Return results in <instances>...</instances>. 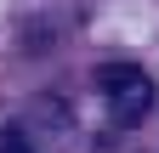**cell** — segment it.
Returning a JSON list of instances; mask_svg holds the SVG:
<instances>
[{"instance_id": "cell-1", "label": "cell", "mask_w": 159, "mask_h": 153, "mask_svg": "<svg viewBox=\"0 0 159 153\" xmlns=\"http://www.w3.org/2000/svg\"><path fill=\"white\" fill-rule=\"evenodd\" d=\"M97 91H102L114 125H136V119H148V108H153V80L136 63H102L97 68Z\"/></svg>"}, {"instance_id": "cell-2", "label": "cell", "mask_w": 159, "mask_h": 153, "mask_svg": "<svg viewBox=\"0 0 159 153\" xmlns=\"http://www.w3.org/2000/svg\"><path fill=\"white\" fill-rule=\"evenodd\" d=\"M0 153H34V147H29V136L17 125H0Z\"/></svg>"}]
</instances>
